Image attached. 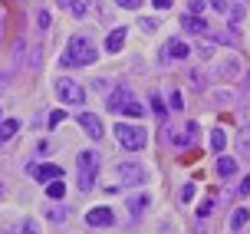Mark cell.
<instances>
[{"label":"cell","mask_w":250,"mask_h":234,"mask_svg":"<svg viewBox=\"0 0 250 234\" xmlns=\"http://www.w3.org/2000/svg\"><path fill=\"white\" fill-rule=\"evenodd\" d=\"M96 47H92V40L83 37V33H76L69 43H66V49H62L60 56V66H89V63H96Z\"/></svg>","instance_id":"1"},{"label":"cell","mask_w":250,"mask_h":234,"mask_svg":"<svg viewBox=\"0 0 250 234\" xmlns=\"http://www.w3.org/2000/svg\"><path fill=\"white\" fill-rule=\"evenodd\" d=\"M109 109L122 112V116H132V119H145V106L132 96L128 86H115L112 93H109Z\"/></svg>","instance_id":"2"},{"label":"cell","mask_w":250,"mask_h":234,"mask_svg":"<svg viewBox=\"0 0 250 234\" xmlns=\"http://www.w3.org/2000/svg\"><path fill=\"white\" fill-rule=\"evenodd\" d=\"M115 139H119L122 148H128V152H142L145 142H148V136H145L142 125H128V122H115Z\"/></svg>","instance_id":"3"},{"label":"cell","mask_w":250,"mask_h":234,"mask_svg":"<svg viewBox=\"0 0 250 234\" xmlns=\"http://www.w3.org/2000/svg\"><path fill=\"white\" fill-rule=\"evenodd\" d=\"M96 175H99V152H79V188L83 191L96 188Z\"/></svg>","instance_id":"4"},{"label":"cell","mask_w":250,"mask_h":234,"mask_svg":"<svg viewBox=\"0 0 250 234\" xmlns=\"http://www.w3.org/2000/svg\"><path fill=\"white\" fill-rule=\"evenodd\" d=\"M56 96H60L66 106H83V102H86V89L79 86L76 79H66V76H62V79H56Z\"/></svg>","instance_id":"5"},{"label":"cell","mask_w":250,"mask_h":234,"mask_svg":"<svg viewBox=\"0 0 250 234\" xmlns=\"http://www.w3.org/2000/svg\"><path fill=\"white\" fill-rule=\"evenodd\" d=\"M26 172L33 175L37 182H43V185H50V182L62 178V168H60V165H53V162H30Z\"/></svg>","instance_id":"6"},{"label":"cell","mask_w":250,"mask_h":234,"mask_svg":"<svg viewBox=\"0 0 250 234\" xmlns=\"http://www.w3.org/2000/svg\"><path fill=\"white\" fill-rule=\"evenodd\" d=\"M115 175L122 178V185H145V178H148V172H145L138 162H122V165L115 168Z\"/></svg>","instance_id":"7"},{"label":"cell","mask_w":250,"mask_h":234,"mask_svg":"<svg viewBox=\"0 0 250 234\" xmlns=\"http://www.w3.org/2000/svg\"><path fill=\"white\" fill-rule=\"evenodd\" d=\"M86 224L89 228H112L115 224V211L112 208H89L86 211Z\"/></svg>","instance_id":"8"},{"label":"cell","mask_w":250,"mask_h":234,"mask_svg":"<svg viewBox=\"0 0 250 234\" xmlns=\"http://www.w3.org/2000/svg\"><path fill=\"white\" fill-rule=\"evenodd\" d=\"M79 125H83V129L89 132V139H96V142L105 136V125H102V119L96 116V112H79Z\"/></svg>","instance_id":"9"},{"label":"cell","mask_w":250,"mask_h":234,"mask_svg":"<svg viewBox=\"0 0 250 234\" xmlns=\"http://www.w3.org/2000/svg\"><path fill=\"white\" fill-rule=\"evenodd\" d=\"M198 132H201V125H198V122H188L181 132H175V136H171V142L185 148V145H191V142H198Z\"/></svg>","instance_id":"10"},{"label":"cell","mask_w":250,"mask_h":234,"mask_svg":"<svg viewBox=\"0 0 250 234\" xmlns=\"http://www.w3.org/2000/svg\"><path fill=\"white\" fill-rule=\"evenodd\" d=\"M237 76H240V60H234V56H227L217 66V79H237Z\"/></svg>","instance_id":"11"},{"label":"cell","mask_w":250,"mask_h":234,"mask_svg":"<svg viewBox=\"0 0 250 234\" xmlns=\"http://www.w3.org/2000/svg\"><path fill=\"white\" fill-rule=\"evenodd\" d=\"M181 26H185L188 33H208V20L204 17H194V13H185L181 17Z\"/></svg>","instance_id":"12"},{"label":"cell","mask_w":250,"mask_h":234,"mask_svg":"<svg viewBox=\"0 0 250 234\" xmlns=\"http://www.w3.org/2000/svg\"><path fill=\"white\" fill-rule=\"evenodd\" d=\"M20 132V119H0V145H7Z\"/></svg>","instance_id":"13"},{"label":"cell","mask_w":250,"mask_h":234,"mask_svg":"<svg viewBox=\"0 0 250 234\" xmlns=\"http://www.w3.org/2000/svg\"><path fill=\"white\" fill-rule=\"evenodd\" d=\"M188 53H191V49H188L185 40H168V43H165V56H171V60H185Z\"/></svg>","instance_id":"14"},{"label":"cell","mask_w":250,"mask_h":234,"mask_svg":"<svg viewBox=\"0 0 250 234\" xmlns=\"http://www.w3.org/2000/svg\"><path fill=\"white\" fill-rule=\"evenodd\" d=\"M122 47H125V26H115L112 33L105 37V49H109V53H119Z\"/></svg>","instance_id":"15"},{"label":"cell","mask_w":250,"mask_h":234,"mask_svg":"<svg viewBox=\"0 0 250 234\" xmlns=\"http://www.w3.org/2000/svg\"><path fill=\"white\" fill-rule=\"evenodd\" d=\"M217 175H221V178L237 175V159H227V155H221V159H217Z\"/></svg>","instance_id":"16"},{"label":"cell","mask_w":250,"mask_h":234,"mask_svg":"<svg viewBox=\"0 0 250 234\" xmlns=\"http://www.w3.org/2000/svg\"><path fill=\"white\" fill-rule=\"evenodd\" d=\"M148 205H151V198L145 195V191H142V195H132V198H128V211H132V214H142V211L148 208Z\"/></svg>","instance_id":"17"},{"label":"cell","mask_w":250,"mask_h":234,"mask_svg":"<svg viewBox=\"0 0 250 234\" xmlns=\"http://www.w3.org/2000/svg\"><path fill=\"white\" fill-rule=\"evenodd\" d=\"M224 145H227V132H224V129H214V132H211V148L221 155V152H224Z\"/></svg>","instance_id":"18"},{"label":"cell","mask_w":250,"mask_h":234,"mask_svg":"<svg viewBox=\"0 0 250 234\" xmlns=\"http://www.w3.org/2000/svg\"><path fill=\"white\" fill-rule=\"evenodd\" d=\"M60 7H66L73 17H86V3L83 0H60Z\"/></svg>","instance_id":"19"},{"label":"cell","mask_w":250,"mask_h":234,"mask_svg":"<svg viewBox=\"0 0 250 234\" xmlns=\"http://www.w3.org/2000/svg\"><path fill=\"white\" fill-rule=\"evenodd\" d=\"M211 99L217 102V106H221V102H224V106H230V102H237V96H234L230 89H214V93H211Z\"/></svg>","instance_id":"20"},{"label":"cell","mask_w":250,"mask_h":234,"mask_svg":"<svg viewBox=\"0 0 250 234\" xmlns=\"http://www.w3.org/2000/svg\"><path fill=\"white\" fill-rule=\"evenodd\" d=\"M247 214H250L247 208H237L234 214H230V228H234V231H240V228L247 224Z\"/></svg>","instance_id":"21"},{"label":"cell","mask_w":250,"mask_h":234,"mask_svg":"<svg viewBox=\"0 0 250 234\" xmlns=\"http://www.w3.org/2000/svg\"><path fill=\"white\" fill-rule=\"evenodd\" d=\"M46 195H50V198H62V195H66V185H62V178H56V182H50V185H46Z\"/></svg>","instance_id":"22"},{"label":"cell","mask_w":250,"mask_h":234,"mask_svg":"<svg viewBox=\"0 0 250 234\" xmlns=\"http://www.w3.org/2000/svg\"><path fill=\"white\" fill-rule=\"evenodd\" d=\"M20 234H40L37 221H33V218H23V221H20Z\"/></svg>","instance_id":"23"},{"label":"cell","mask_w":250,"mask_h":234,"mask_svg":"<svg viewBox=\"0 0 250 234\" xmlns=\"http://www.w3.org/2000/svg\"><path fill=\"white\" fill-rule=\"evenodd\" d=\"M211 211H214V198H204V201L198 205V218H208Z\"/></svg>","instance_id":"24"},{"label":"cell","mask_w":250,"mask_h":234,"mask_svg":"<svg viewBox=\"0 0 250 234\" xmlns=\"http://www.w3.org/2000/svg\"><path fill=\"white\" fill-rule=\"evenodd\" d=\"M237 148H240V155H247V159H250V132H244V136L237 139Z\"/></svg>","instance_id":"25"},{"label":"cell","mask_w":250,"mask_h":234,"mask_svg":"<svg viewBox=\"0 0 250 234\" xmlns=\"http://www.w3.org/2000/svg\"><path fill=\"white\" fill-rule=\"evenodd\" d=\"M198 56H201V60H211V56H214V43H201Z\"/></svg>","instance_id":"26"},{"label":"cell","mask_w":250,"mask_h":234,"mask_svg":"<svg viewBox=\"0 0 250 234\" xmlns=\"http://www.w3.org/2000/svg\"><path fill=\"white\" fill-rule=\"evenodd\" d=\"M201 10H204V0H188V13L201 17Z\"/></svg>","instance_id":"27"},{"label":"cell","mask_w":250,"mask_h":234,"mask_svg":"<svg viewBox=\"0 0 250 234\" xmlns=\"http://www.w3.org/2000/svg\"><path fill=\"white\" fill-rule=\"evenodd\" d=\"M151 106H155V112H158V119L165 122V106H162V96H158V93L151 96Z\"/></svg>","instance_id":"28"},{"label":"cell","mask_w":250,"mask_h":234,"mask_svg":"<svg viewBox=\"0 0 250 234\" xmlns=\"http://www.w3.org/2000/svg\"><path fill=\"white\" fill-rule=\"evenodd\" d=\"M60 122H66V112H60V109H56V112H50V129H56Z\"/></svg>","instance_id":"29"},{"label":"cell","mask_w":250,"mask_h":234,"mask_svg":"<svg viewBox=\"0 0 250 234\" xmlns=\"http://www.w3.org/2000/svg\"><path fill=\"white\" fill-rule=\"evenodd\" d=\"M46 218H50V221H66V208H50Z\"/></svg>","instance_id":"30"},{"label":"cell","mask_w":250,"mask_h":234,"mask_svg":"<svg viewBox=\"0 0 250 234\" xmlns=\"http://www.w3.org/2000/svg\"><path fill=\"white\" fill-rule=\"evenodd\" d=\"M115 3H119L122 10H138V7H142V0H115Z\"/></svg>","instance_id":"31"},{"label":"cell","mask_w":250,"mask_h":234,"mask_svg":"<svg viewBox=\"0 0 250 234\" xmlns=\"http://www.w3.org/2000/svg\"><path fill=\"white\" fill-rule=\"evenodd\" d=\"M211 7L217 13H221V17H224V13H230V7H227V0H211Z\"/></svg>","instance_id":"32"},{"label":"cell","mask_w":250,"mask_h":234,"mask_svg":"<svg viewBox=\"0 0 250 234\" xmlns=\"http://www.w3.org/2000/svg\"><path fill=\"white\" fill-rule=\"evenodd\" d=\"M37 23H40V30H46V26H50V13L40 10V13H37Z\"/></svg>","instance_id":"33"},{"label":"cell","mask_w":250,"mask_h":234,"mask_svg":"<svg viewBox=\"0 0 250 234\" xmlns=\"http://www.w3.org/2000/svg\"><path fill=\"white\" fill-rule=\"evenodd\" d=\"M194 198V185H185L181 188V201H191Z\"/></svg>","instance_id":"34"},{"label":"cell","mask_w":250,"mask_h":234,"mask_svg":"<svg viewBox=\"0 0 250 234\" xmlns=\"http://www.w3.org/2000/svg\"><path fill=\"white\" fill-rule=\"evenodd\" d=\"M151 3H155L158 10H171V3H175V0H151Z\"/></svg>","instance_id":"35"},{"label":"cell","mask_w":250,"mask_h":234,"mask_svg":"<svg viewBox=\"0 0 250 234\" xmlns=\"http://www.w3.org/2000/svg\"><path fill=\"white\" fill-rule=\"evenodd\" d=\"M138 26H145V30H148V33H151V30H158V23H155V20H151V17H145V20H142V23H138Z\"/></svg>","instance_id":"36"},{"label":"cell","mask_w":250,"mask_h":234,"mask_svg":"<svg viewBox=\"0 0 250 234\" xmlns=\"http://www.w3.org/2000/svg\"><path fill=\"white\" fill-rule=\"evenodd\" d=\"M237 191H240V195H244V198L250 195V175H247V178H244V182H240V188H237Z\"/></svg>","instance_id":"37"},{"label":"cell","mask_w":250,"mask_h":234,"mask_svg":"<svg viewBox=\"0 0 250 234\" xmlns=\"http://www.w3.org/2000/svg\"><path fill=\"white\" fill-rule=\"evenodd\" d=\"M240 17H244V7H234V10H230V23H237Z\"/></svg>","instance_id":"38"},{"label":"cell","mask_w":250,"mask_h":234,"mask_svg":"<svg viewBox=\"0 0 250 234\" xmlns=\"http://www.w3.org/2000/svg\"><path fill=\"white\" fill-rule=\"evenodd\" d=\"M171 109H185L181 106V93H171Z\"/></svg>","instance_id":"39"},{"label":"cell","mask_w":250,"mask_h":234,"mask_svg":"<svg viewBox=\"0 0 250 234\" xmlns=\"http://www.w3.org/2000/svg\"><path fill=\"white\" fill-rule=\"evenodd\" d=\"M194 234H208V228H204V224H198V228H194Z\"/></svg>","instance_id":"40"},{"label":"cell","mask_w":250,"mask_h":234,"mask_svg":"<svg viewBox=\"0 0 250 234\" xmlns=\"http://www.w3.org/2000/svg\"><path fill=\"white\" fill-rule=\"evenodd\" d=\"M3 234H20V228H7V231H3Z\"/></svg>","instance_id":"41"},{"label":"cell","mask_w":250,"mask_h":234,"mask_svg":"<svg viewBox=\"0 0 250 234\" xmlns=\"http://www.w3.org/2000/svg\"><path fill=\"white\" fill-rule=\"evenodd\" d=\"M3 195H7V185H3V182H0V198H3Z\"/></svg>","instance_id":"42"},{"label":"cell","mask_w":250,"mask_h":234,"mask_svg":"<svg viewBox=\"0 0 250 234\" xmlns=\"http://www.w3.org/2000/svg\"><path fill=\"white\" fill-rule=\"evenodd\" d=\"M247 125H250V109H247Z\"/></svg>","instance_id":"43"}]
</instances>
